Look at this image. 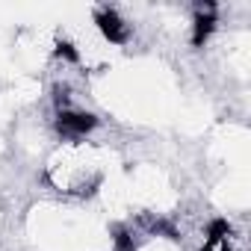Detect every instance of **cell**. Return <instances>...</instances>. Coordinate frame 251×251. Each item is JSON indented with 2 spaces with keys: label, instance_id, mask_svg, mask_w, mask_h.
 I'll use <instances>...</instances> for the list:
<instances>
[{
  "label": "cell",
  "instance_id": "obj_1",
  "mask_svg": "<svg viewBox=\"0 0 251 251\" xmlns=\"http://www.w3.org/2000/svg\"><path fill=\"white\" fill-rule=\"evenodd\" d=\"M48 180L53 189L68 195H92L100 186L103 172L92 148L71 142L48 160Z\"/></svg>",
  "mask_w": 251,
  "mask_h": 251
}]
</instances>
